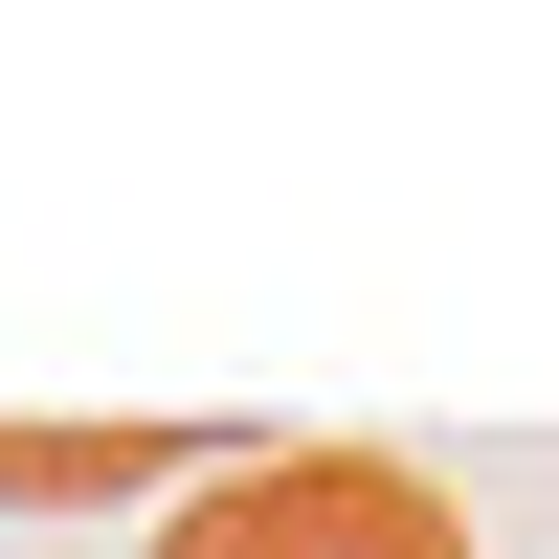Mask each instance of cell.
Instances as JSON below:
<instances>
[{
  "label": "cell",
  "instance_id": "1",
  "mask_svg": "<svg viewBox=\"0 0 559 559\" xmlns=\"http://www.w3.org/2000/svg\"><path fill=\"white\" fill-rule=\"evenodd\" d=\"M157 559H471V515L403 448H247L157 515Z\"/></svg>",
  "mask_w": 559,
  "mask_h": 559
},
{
  "label": "cell",
  "instance_id": "2",
  "mask_svg": "<svg viewBox=\"0 0 559 559\" xmlns=\"http://www.w3.org/2000/svg\"><path fill=\"white\" fill-rule=\"evenodd\" d=\"M23 515H112V492H202V426H0Z\"/></svg>",
  "mask_w": 559,
  "mask_h": 559
}]
</instances>
